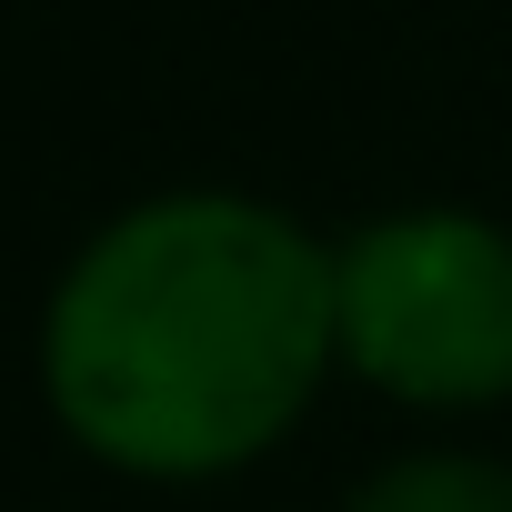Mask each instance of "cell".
Segmentation results:
<instances>
[{
	"mask_svg": "<svg viewBox=\"0 0 512 512\" xmlns=\"http://www.w3.org/2000/svg\"><path fill=\"white\" fill-rule=\"evenodd\" d=\"M342 372L402 412L512 402V231L472 211H392L332 251Z\"/></svg>",
	"mask_w": 512,
	"mask_h": 512,
	"instance_id": "7a4b0ae2",
	"label": "cell"
},
{
	"mask_svg": "<svg viewBox=\"0 0 512 512\" xmlns=\"http://www.w3.org/2000/svg\"><path fill=\"white\" fill-rule=\"evenodd\" d=\"M332 362V251L211 181L111 211L41 302V402L121 482L262 462Z\"/></svg>",
	"mask_w": 512,
	"mask_h": 512,
	"instance_id": "6da1fadb",
	"label": "cell"
},
{
	"mask_svg": "<svg viewBox=\"0 0 512 512\" xmlns=\"http://www.w3.org/2000/svg\"><path fill=\"white\" fill-rule=\"evenodd\" d=\"M352 512H512V462H492V452H402L352 492Z\"/></svg>",
	"mask_w": 512,
	"mask_h": 512,
	"instance_id": "3957f363",
	"label": "cell"
}]
</instances>
